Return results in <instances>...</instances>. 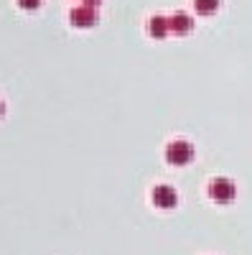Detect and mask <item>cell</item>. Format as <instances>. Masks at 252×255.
<instances>
[{
	"mask_svg": "<svg viewBox=\"0 0 252 255\" xmlns=\"http://www.w3.org/2000/svg\"><path fill=\"white\" fill-rule=\"evenodd\" d=\"M212 197H214L217 202H232V199H235V186L229 184L227 179H217V181L212 184Z\"/></svg>",
	"mask_w": 252,
	"mask_h": 255,
	"instance_id": "cell-1",
	"label": "cell"
},
{
	"mask_svg": "<svg viewBox=\"0 0 252 255\" xmlns=\"http://www.w3.org/2000/svg\"><path fill=\"white\" fill-rule=\"evenodd\" d=\"M72 23L74 26H94L97 23V13L92 8H74L72 10Z\"/></svg>",
	"mask_w": 252,
	"mask_h": 255,
	"instance_id": "cell-2",
	"label": "cell"
},
{
	"mask_svg": "<svg viewBox=\"0 0 252 255\" xmlns=\"http://www.w3.org/2000/svg\"><path fill=\"white\" fill-rule=\"evenodd\" d=\"M188 158H191V145L173 143L171 148H168V161H171V163H186Z\"/></svg>",
	"mask_w": 252,
	"mask_h": 255,
	"instance_id": "cell-3",
	"label": "cell"
},
{
	"mask_svg": "<svg viewBox=\"0 0 252 255\" xmlns=\"http://www.w3.org/2000/svg\"><path fill=\"white\" fill-rule=\"evenodd\" d=\"M153 199H156L158 207H173V204H176V191H173L171 186H158L156 194H153Z\"/></svg>",
	"mask_w": 252,
	"mask_h": 255,
	"instance_id": "cell-4",
	"label": "cell"
},
{
	"mask_svg": "<svg viewBox=\"0 0 252 255\" xmlns=\"http://www.w3.org/2000/svg\"><path fill=\"white\" fill-rule=\"evenodd\" d=\"M168 23H171V31H176V33H191V28H194L191 18L183 15V13H178V15H173V18H168Z\"/></svg>",
	"mask_w": 252,
	"mask_h": 255,
	"instance_id": "cell-5",
	"label": "cell"
},
{
	"mask_svg": "<svg viewBox=\"0 0 252 255\" xmlns=\"http://www.w3.org/2000/svg\"><path fill=\"white\" fill-rule=\"evenodd\" d=\"M194 8H196L201 15H212V13H217V8H219V0H194Z\"/></svg>",
	"mask_w": 252,
	"mask_h": 255,
	"instance_id": "cell-6",
	"label": "cell"
},
{
	"mask_svg": "<svg viewBox=\"0 0 252 255\" xmlns=\"http://www.w3.org/2000/svg\"><path fill=\"white\" fill-rule=\"evenodd\" d=\"M168 28H171L168 18H161V15H158V18H153V20H151V33H153V36H163Z\"/></svg>",
	"mask_w": 252,
	"mask_h": 255,
	"instance_id": "cell-7",
	"label": "cell"
},
{
	"mask_svg": "<svg viewBox=\"0 0 252 255\" xmlns=\"http://www.w3.org/2000/svg\"><path fill=\"white\" fill-rule=\"evenodd\" d=\"M18 5H20V8H26V10H33V8L41 5V0H18Z\"/></svg>",
	"mask_w": 252,
	"mask_h": 255,
	"instance_id": "cell-8",
	"label": "cell"
},
{
	"mask_svg": "<svg viewBox=\"0 0 252 255\" xmlns=\"http://www.w3.org/2000/svg\"><path fill=\"white\" fill-rule=\"evenodd\" d=\"M87 3H99V0H87Z\"/></svg>",
	"mask_w": 252,
	"mask_h": 255,
	"instance_id": "cell-9",
	"label": "cell"
}]
</instances>
